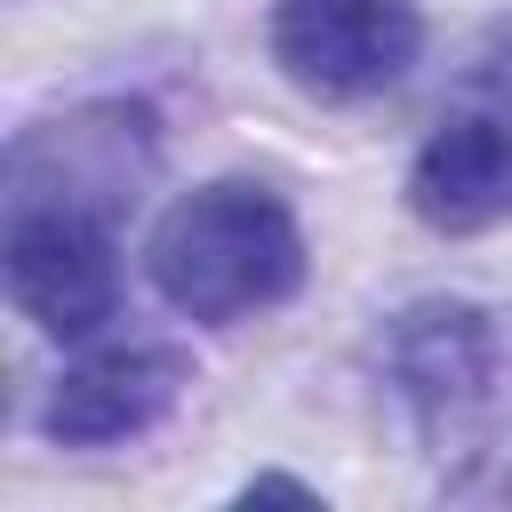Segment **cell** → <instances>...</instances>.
<instances>
[{
	"label": "cell",
	"instance_id": "cell-1",
	"mask_svg": "<svg viewBox=\"0 0 512 512\" xmlns=\"http://www.w3.org/2000/svg\"><path fill=\"white\" fill-rule=\"evenodd\" d=\"M144 264H152V288L184 320H248L304 288V232L272 184L224 176V184L184 192L152 224Z\"/></svg>",
	"mask_w": 512,
	"mask_h": 512
},
{
	"label": "cell",
	"instance_id": "cell-2",
	"mask_svg": "<svg viewBox=\"0 0 512 512\" xmlns=\"http://www.w3.org/2000/svg\"><path fill=\"white\" fill-rule=\"evenodd\" d=\"M8 296L48 336H88L112 320L120 264H112V216L80 200H8Z\"/></svg>",
	"mask_w": 512,
	"mask_h": 512
},
{
	"label": "cell",
	"instance_id": "cell-3",
	"mask_svg": "<svg viewBox=\"0 0 512 512\" xmlns=\"http://www.w3.org/2000/svg\"><path fill=\"white\" fill-rule=\"evenodd\" d=\"M384 384L432 440H456L504 384V328L488 304L424 296L384 328Z\"/></svg>",
	"mask_w": 512,
	"mask_h": 512
},
{
	"label": "cell",
	"instance_id": "cell-4",
	"mask_svg": "<svg viewBox=\"0 0 512 512\" xmlns=\"http://www.w3.org/2000/svg\"><path fill=\"white\" fill-rule=\"evenodd\" d=\"M424 48L416 0H280L272 8V64L328 104L392 88Z\"/></svg>",
	"mask_w": 512,
	"mask_h": 512
},
{
	"label": "cell",
	"instance_id": "cell-5",
	"mask_svg": "<svg viewBox=\"0 0 512 512\" xmlns=\"http://www.w3.org/2000/svg\"><path fill=\"white\" fill-rule=\"evenodd\" d=\"M152 112L144 104H80L64 120H40L8 144V192L16 200H80L120 208L152 176Z\"/></svg>",
	"mask_w": 512,
	"mask_h": 512
},
{
	"label": "cell",
	"instance_id": "cell-6",
	"mask_svg": "<svg viewBox=\"0 0 512 512\" xmlns=\"http://www.w3.org/2000/svg\"><path fill=\"white\" fill-rule=\"evenodd\" d=\"M184 384H192V360L176 344H104V352H88L56 376L40 424L64 448H112V440L152 432L176 408Z\"/></svg>",
	"mask_w": 512,
	"mask_h": 512
},
{
	"label": "cell",
	"instance_id": "cell-7",
	"mask_svg": "<svg viewBox=\"0 0 512 512\" xmlns=\"http://www.w3.org/2000/svg\"><path fill=\"white\" fill-rule=\"evenodd\" d=\"M408 208L432 232H488L512 216V120L504 112H456L424 136L408 168Z\"/></svg>",
	"mask_w": 512,
	"mask_h": 512
},
{
	"label": "cell",
	"instance_id": "cell-8",
	"mask_svg": "<svg viewBox=\"0 0 512 512\" xmlns=\"http://www.w3.org/2000/svg\"><path fill=\"white\" fill-rule=\"evenodd\" d=\"M456 496H512V456H504L496 472H472V480H456Z\"/></svg>",
	"mask_w": 512,
	"mask_h": 512
}]
</instances>
